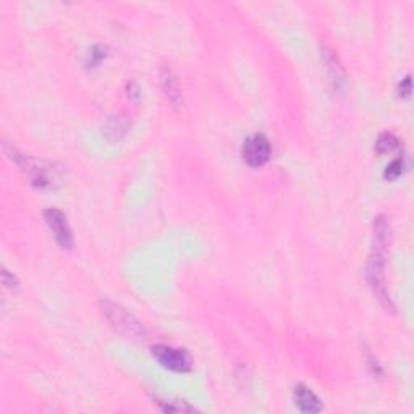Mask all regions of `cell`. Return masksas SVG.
I'll return each mask as SVG.
<instances>
[{
  "instance_id": "8fae6325",
  "label": "cell",
  "mask_w": 414,
  "mask_h": 414,
  "mask_svg": "<svg viewBox=\"0 0 414 414\" xmlns=\"http://www.w3.org/2000/svg\"><path fill=\"white\" fill-rule=\"evenodd\" d=\"M164 413H193L195 408L186 402H173V400H156L154 402Z\"/></svg>"
},
{
  "instance_id": "6da1fadb",
  "label": "cell",
  "mask_w": 414,
  "mask_h": 414,
  "mask_svg": "<svg viewBox=\"0 0 414 414\" xmlns=\"http://www.w3.org/2000/svg\"><path fill=\"white\" fill-rule=\"evenodd\" d=\"M5 152L12 160H15L16 165H20L21 170H25L31 183L36 188H39V190H49V188H53L57 183H60V170L53 167L49 162L38 160L33 159V157L21 154V152H18L15 147H10L8 144H5Z\"/></svg>"
},
{
  "instance_id": "9a60e30c",
  "label": "cell",
  "mask_w": 414,
  "mask_h": 414,
  "mask_svg": "<svg viewBox=\"0 0 414 414\" xmlns=\"http://www.w3.org/2000/svg\"><path fill=\"white\" fill-rule=\"evenodd\" d=\"M91 56H93V60H91V64L93 65H97L99 62L102 60L103 57L107 56V52H106V47H102V46H97V47H94L93 49V52H91Z\"/></svg>"
},
{
  "instance_id": "8992f818",
  "label": "cell",
  "mask_w": 414,
  "mask_h": 414,
  "mask_svg": "<svg viewBox=\"0 0 414 414\" xmlns=\"http://www.w3.org/2000/svg\"><path fill=\"white\" fill-rule=\"evenodd\" d=\"M44 220L47 222L58 245L65 249H70L73 246V233H71L70 225L66 222L65 214L58 209H47L44 210Z\"/></svg>"
},
{
  "instance_id": "ba28073f",
  "label": "cell",
  "mask_w": 414,
  "mask_h": 414,
  "mask_svg": "<svg viewBox=\"0 0 414 414\" xmlns=\"http://www.w3.org/2000/svg\"><path fill=\"white\" fill-rule=\"evenodd\" d=\"M296 406L300 408V411L303 413H321L322 411V403L321 400L313 390H309L306 385H296L295 393H293Z\"/></svg>"
},
{
  "instance_id": "4fadbf2b",
  "label": "cell",
  "mask_w": 414,
  "mask_h": 414,
  "mask_svg": "<svg viewBox=\"0 0 414 414\" xmlns=\"http://www.w3.org/2000/svg\"><path fill=\"white\" fill-rule=\"evenodd\" d=\"M403 169H404V160L402 159V157H398V159H395L391 164L387 165L384 177L387 180H397L398 177H402Z\"/></svg>"
},
{
  "instance_id": "30bf717a",
  "label": "cell",
  "mask_w": 414,
  "mask_h": 414,
  "mask_svg": "<svg viewBox=\"0 0 414 414\" xmlns=\"http://www.w3.org/2000/svg\"><path fill=\"white\" fill-rule=\"evenodd\" d=\"M128 132V120L121 115L112 117L106 127V133L110 139H120L123 138Z\"/></svg>"
},
{
  "instance_id": "52a82bcc",
  "label": "cell",
  "mask_w": 414,
  "mask_h": 414,
  "mask_svg": "<svg viewBox=\"0 0 414 414\" xmlns=\"http://www.w3.org/2000/svg\"><path fill=\"white\" fill-rule=\"evenodd\" d=\"M160 86L162 91H164L165 97L172 102V106L180 107L183 102V96H182V88L178 84V78L175 76L170 66H162L160 70Z\"/></svg>"
},
{
  "instance_id": "7a4b0ae2",
  "label": "cell",
  "mask_w": 414,
  "mask_h": 414,
  "mask_svg": "<svg viewBox=\"0 0 414 414\" xmlns=\"http://www.w3.org/2000/svg\"><path fill=\"white\" fill-rule=\"evenodd\" d=\"M101 309L110 326L114 327L119 334L132 340H144L146 330H144L143 324L139 322L133 314H130V310L121 308L120 304H117L110 300H102Z\"/></svg>"
},
{
  "instance_id": "5bb4252c",
  "label": "cell",
  "mask_w": 414,
  "mask_h": 414,
  "mask_svg": "<svg viewBox=\"0 0 414 414\" xmlns=\"http://www.w3.org/2000/svg\"><path fill=\"white\" fill-rule=\"evenodd\" d=\"M398 94L402 97H409V94H411V76L409 75L402 81V83H400Z\"/></svg>"
},
{
  "instance_id": "5b68a950",
  "label": "cell",
  "mask_w": 414,
  "mask_h": 414,
  "mask_svg": "<svg viewBox=\"0 0 414 414\" xmlns=\"http://www.w3.org/2000/svg\"><path fill=\"white\" fill-rule=\"evenodd\" d=\"M241 154L249 167H263L271 159V143L264 134L256 133L243 144Z\"/></svg>"
},
{
  "instance_id": "7c38bea8",
  "label": "cell",
  "mask_w": 414,
  "mask_h": 414,
  "mask_svg": "<svg viewBox=\"0 0 414 414\" xmlns=\"http://www.w3.org/2000/svg\"><path fill=\"white\" fill-rule=\"evenodd\" d=\"M398 147V139L395 134L391 133H384L380 134L379 139H377L376 143V151L379 156H384L387 152H391L393 149H397Z\"/></svg>"
},
{
  "instance_id": "3957f363",
  "label": "cell",
  "mask_w": 414,
  "mask_h": 414,
  "mask_svg": "<svg viewBox=\"0 0 414 414\" xmlns=\"http://www.w3.org/2000/svg\"><path fill=\"white\" fill-rule=\"evenodd\" d=\"M385 251L384 249H377L374 247L372 249L371 258L367 260V269H366V278L371 285L372 290L382 304L385 306L387 309H393V304H391L390 295L387 291L385 287V276H384V265H385Z\"/></svg>"
},
{
  "instance_id": "2e32d148",
  "label": "cell",
  "mask_w": 414,
  "mask_h": 414,
  "mask_svg": "<svg viewBox=\"0 0 414 414\" xmlns=\"http://www.w3.org/2000/svg\"><path fill=\"white\" fill-rule=\"evenodd\" d=\"M2 277H3V285H7L8 288H16V278L12 277L10 273H8V271H3Z\"/></svg>"
},
{
  "instance_id": "277c9868",
  "label": "cell",
  "mask_w": 414,
  "mask_h": 414,
  "mask_svg": "<svg viewBox=\"0 0 414 414\" xmlns=\"http://www.w3.org/2000/svg\"><path fill=\"white\" fill-rule=\"evenodd\" d=\"M152 356L159 361L160 366H164L165 369H169V371L172 372L184 374V372L191 371V366H193L191 356L182 348H173V346H167V345H157L152 348Z\"/></svg>"
},
{
  "instance_id": "9c48e42d",
  "label": "cell",
  "mask_w": 414,
  "mask_h": 414,
  "mask_svg": "<svg viewBox=\"0 0 414 414\" xmlns=\"http://www.w3.org/2000/svg\"><path fill=\"white\" fill-rule=\"evenodd\" d=\"M322 58H324V66H326L328 76H330V81L334 83L335 89H341L345 86V70L343 66L340 65L339 57L335 56L334 51H330V49L324 46L322 47Z\"/></svg>"
}]
</instances>
